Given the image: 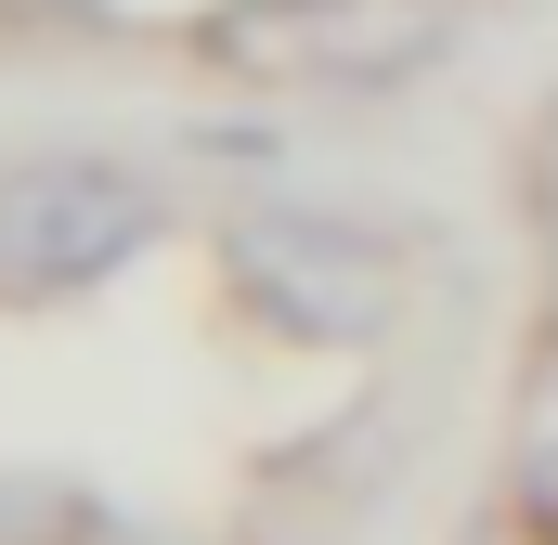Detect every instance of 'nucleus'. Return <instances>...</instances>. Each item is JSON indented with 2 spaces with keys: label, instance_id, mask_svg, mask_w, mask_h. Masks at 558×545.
Listing matches in <instances>:
<instances>
[{
  "label": "nucleus",
  "instance_id": "1",
  "mask_svg": "<svg viewBox=\"0 0 558 545\" xmlns=\"http://www.w3.org/2000/svg\"><path fill=\"white\" fill-rule=\"evenodd\" d=\"M468 0H234L208 13V65L234 78H299V92H377L454 52Z\"/></svg>",
  "mask_w": 558,
  "mask_h": 545
},
{
  "label": "nucleus",
  "instance_id": "2",
  "mask_svg": "<svg viewBox=\"0 0 558 545\" xmlns=\"http://www.w3.org/2000/svg\"><path fill=\"white\" fill-rule=\"evenodd\" d=\"M156 234V182L118 156H26L0 169V299H78Z\"/></svg>",
  "mask_w": 558,
  "mask_h": 545
},
{
  "label": "nucleus",
  "instance_id": "3",
  "mask_svg": "<svg viewBox=\"0 0 558 545\" xmlns=\"http://www.w3.org/2000/svg\"><path fill=\"white\" fill-rule=\"evenodd\" d=\"M234 286L274 325H299V338H377L390 325V261L364 234H338V221H247L234 234Z\"/></svg>",
  "mask_w": 558,
  "mask_h": 545
},
{
  "label": "nucleus",
  "instance_id": "4",
  "mask_svg": "<svg viewBox=\"0 0 558 545\" xmlns=\"http://www.w3.org/2000/svg\"><path fill=\"white\" fill-rule=\"evenodd\" d=\"M520 507L558 520V338L533 351V377H520Z\"/></svg>",
  "mask_w": 558,
  "mask_h": 545
}]
</instances>
